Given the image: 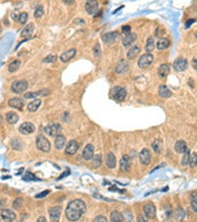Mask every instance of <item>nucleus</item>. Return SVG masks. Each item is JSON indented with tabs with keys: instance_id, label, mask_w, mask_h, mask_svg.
Wrapping results in <instances>:
<instances>
[{
	"instance_id": "1",
	"label": "nucleus",
	"mask_w": 197,
	"mask_h": 222,
	"mask_svg": "<svg viewBox=\"0 0 197 222\" xmlns=\"http://www.w3.org/2000/svg\"><path fill=\"white\" fill-rule=\"evenodd\" d=\"M86 203L82 200H74L68 203L66 208V217L69 221H77L86 211Z\"/></svg>"
},
{
	"instance_id": "2",
	"label": "nucleus",
	"mask_w": 197,
	"mask_h": 222,
	"mask_svg": "<svg viewBox=\"0 0 197 222\" xmlns=\"http://www.w3.org/2000/svg\"><path fill=\"white\" fill-rule=\"evenodd\" d=\"M36 143H37V147L40 151H43V152H48L50 150V143L48 141V139L45 136H44L43 134H39L37 136Z\"/></svg>"
},
{
	"instance_id": "3",
	"label": "nucleus",
	"mask_w": 197,
	"mask_h": 222,
	"mask_svg": "<svg viewBox=\"0 0 197 222\" xmlns=\"http://www.w3.org/2000/svg\"><path fill=\"white\" fill-rule=\"evenodd\" d=\"M44 132L46 135H49L51 137L59 135L61 132V125L59 124H51L44 127Z\"/></svg>"
},
{
	"instance_id": "4",
	"label": "nucleus",
	"mask_w": 197,
	"mask_h": 222,
	"mask_svg": "<svg viewBox=\"0 0 197 222\" xmlns=\"http://www.w3.org/2000/svg\"><path fill=\"white\" fill-rule=\"evenodd\" d=\"M28 89V82L26 80H17L11 86V90H12L16 94H21V93L25 92Z\"/></svg>"
},
{
	"instance_id": "5",
	"label": "nucleus",
	"mask_w": 197,
	"mask_h": 222,
	"mask_svg": "<svg viewBox=\"0 0 197 222\" xmlns=\"http://www.w3.org/2000/svg\"><path fill=\"white\" fill-rule=\"evenodd\" d=\"M153 61H154V56L151 54H145L139 58L138 66L140 68H147L151 65Z\"/></svg>"
},
{
	"instance_id": "6",
	"label": "nucleus",
	"mask_w": 197,
	"mask_h": 222,
	"mask_svg": "<svg viewBox=\"0 0 197 222\" xmlns=\"http://www.w3.org/2000/svg\"><path fill=\"white\" fill-rule=\"evenodd\" d=\"M126 90L123 87H120V86H115L113 87L112 89V96L117 101H123L125 97H126Z\"/></svg>"
},
{
	"instance_id": "7",
	"label": "nucleus",
	"mask_w": 197,
	"mask_h": 222,
	"mask_svg": "<svg viewBox=\"0 0 197 222\" xmlns=\"http://www.w3.org/2000/svg\"><path fill=\"white\" fill-rule=\"evenodd\" d=\"M172 67L177 72L184 71V70L188 67V61L185 59V58H181V57L177 58V59H176L175 62H173Z\"/></svg>"
},
{
	"instance_id": "8",
	"label": "nucleus",
	"mask_w": 197,
	"mask_h": 222,
	"mask_svg": "<svg viewBox=\"0 0 197 222\" xmlns=\"http://www.w3.org/2000/svg\"><path fill=\"white\" fill-rule=\"evenodd\" d=\"M85 9L90 15H95L98 10V3L96 0H89L85 5Z\"/></svg>"
},
{
	"instance_id": "9",
	"label": "nucleus",
	"mask_w": 197,
	"mask_h": 222,
	"mask_svg": "<svg viewBox=\"0 0 197 222\" xmlns=\"http://www.w3.org/2000/svg\"><path fill=\"white\" fill-rule=\"evenodd\" d=\"M119 37V34L117 32H111V33H107L105 35L102 36V40H103V43L107 45H111L112 43H114L115 40H117V38Z\"/></svg>"
},
{
	"instance_id": "10",
	"label": "nucleus",
	"mask_w": 197,
	"mask_h": 222,
	"mask_svg": "<svg viewBox=\"0 0 197 222\" xmlns=\"http://www.w3.org/2000/svg\"><path fill=\"white\" fill-rule=\"evenodd\" d=\"M34 130H36V127H34V125L32 124V122H23V124L20 125L19 127V131L22 133V134H25V135H27V134H31L34 131Z\"/></svg>"
},
{
	"instance_id": "11",
	"label": "nucleus",
	"mask_w": 197,
	"mask_h": 222,
	"mask_svg": "<svg viewBox=\"0 0 197 222\" xmlns=\"http://www.w3.org/2000/svg\"><path fill=\"white\" fill-rule=\"evenodd\" d=\"M139 160H140L141 164L143 165H149L150 161H151V153L146 148H144L139 153Z\"/></svg>"
},
{
	"instance_id": "12",
	"label": "nucleus",
	"mask_w": 197,
	"mask_h": 222,
	"mask_svg": "<svg viewBox=\"0 0 197 222\" xmlns=\"http://www.w3.org/2000/svg\"><path fill=\"white\" fill-rule=\"evenodd\" d=\"M78 149H79V143L76 141V140L72 139L67 143L65 153L68 155H74L78 151Z\"/></svg>"
},
{
	"instance_id": "13",
	"label": "nucleus",
	"mask_w": 197,
	"mask_h": 222,
	"mask_svg": "<svg viewBox=\"0 0 197 222\" xmlns=\"http://www.w3.org/2000/svg\"><path fill=\"white\" fill-rule=\"evenodd\" d=\"M143 211L145 215L147 216L148 218H155L156 217V207L154 204L152 203H147L143 206Z\"/></svg>"
},
{
	"instance_id": "14",
	"label": "nucleus",
	"mask_w": 197,
	"mask_h": 222,
	"mask_svg": "<svg viewBox=\"0 0 197 222\" xmlns=\"http://www.w3.org/2000/svg\"><path fill=\"white\" fill-rule=\"evenodd\" d=\"M0 215H1V218L4 220V222H12L16 218V214L11 209H3Z\"/></svg>"
},
{
	"instance_id": "15",
	"label": "nucleus",
	"mask_w": 197,
	"mask_h": 222,
	"mask_svg": "<svg viewBox=\"0 0 197 222\" xmlns=\"http://www.w3.org/2000/svg\"><path fill=\"white\" fill-rule=\"evenodd\" d=\"M82 156L86 161L93 159V157H94V146L92 144H87L83 150Z\"/></svg>"
},
{
	"instance_id": "16",
	"label": "nucleus",
	"mask_w": 197,
	"mask_h": 222,
	"mask_svg": "<svg viewBox=\"0 0 197 222\" xmlns=\"http://www.w3.org/2000/svg\"><path fill=\"white\" fill-rule=\"evenodd\" d=\"M61 213V206H54L49 210V216L51 222H58Z\"/></svg>"
},
{
	"instance_id": "17",
	"label": "nucleus",
	"mask_w": 197,
	"mask_h": 222,
	"mask_svg": "<svg viewBox=\"0 0 197 222\" xmlns=\"http://www.w3.org/2000/svg\"><path fill=\"white\" fill-rule=\"evenodd\" d=\"M120 170L122 172H128L130 170V157L123 155L120 159Z\"/></svg>"
},
{
	"instance_id": "18",
	"label": "nucleus",
	"mask_w": 197,
	"mask_h": 222,
	"mask_svg": "<svg viewBox=\"0 0 197 222\" xmlns=\"http://www.w3.org/2000/svg\"><path fill=\"white\" fill-rule=\"evenodd\" d=\"M170 71H171L170 64L164 63V64H162V65L159 67V69H158V75H159L160 78H166L167 75H169Z\"/></svg>"
},
{
	"instance_id": "19",
	"label": "nucleus",
	"mask_w": 197,
	"mask_h": 222,
	"mask_svg": "<svg viewBox=\"0 0 197 222\" xmlns=\"http://www.w3.org/2000/svg\"><path fill=\"white\" fill-rule=\"evenodd\" d=\"M76 54V50L75 49H70L69 50L63 52V54L60 55V60L62 62H68L69 60H71L72 58Z\"/></svg>"
},
{
	"instance_id": "20",
	"label": "nucleus",
	"mask_w": 197,
	"mask_h": 222,
	"mask_svg": "<svg viewBox=\"0 0 197 222\" xmlns=\"http://www.w3.org/2000/svg\"><path fill=\"white\" fill-rule=\"evenodd\" d=\"M137 39V36H136V34L134 33H130L128 35H126V36L123 38L122 40V44L123 45L125 46V48H129V46L135 42Z\"/></svg>"
},
{
	"instance_id": "21",
	"label": "nucleus",
	"mask_w": 197,
	"mask_h": 222,
	"mask_svg": "<svg viewBox=\"0 0 197 222\" xmlns=\"http://www.w3.org/2000/svg\"><path fill=\"white\" fill-rule=\"evenodd\" d=\"M9 104V106L10 107H12L14 109H17V110H22L23 107H24V101L22 100V99L20 98H13V99H11V100H9L8 102Z\"/></svg>"
},
{
	"instance_id": "22",
	"label": "nucleus",
	"mask_w": 197,
	"mask_h": 222,
	"mask_svg": "<svg viewBox=\"0 0 197 222\" xmlns=\"http://www.w3.org/2000/svg\"><path fill=\"white\" fill-rule=\"evenodd\" d=\"M127 71H128V64H127V62L124 59L120 60L117 63V65L115 66V72L117 74H124Z\"/></svg>"
},
{
	"instance_id": "23",
	"label": "nucleus",
	"mask_w": 197,
	"mask_h": 222,
	"mask_svg": "<svg viewBox=\"0 0 197 222\" xmlns=\"http://www.w3.org/2000/svg\"><path fill=\"white\" fill-rule=\"evenodd\" d=\"M140 51H141V49L139 45L132 46V48H130V50L127 51V58H128V59H134V58L140 54Z\"/></svg>"
},
{
	"instance_id": "24",
	"label": "nucleus",
	"mask_w": 197,
	"mask_h": 222,
	"mask_svg": "<svg viewBox=\"0 0 197 222\" xmlns=\"http://www.w3.org/2000/svg\"><path fill=\"white\" fill-rule=\"evenodd\" d=\"M65 141H66V138L64 135H62V134H59V135H57L55 137V140H54V146L57 150H60L64 147L65 145Z\"/></svg>"
},
{
	"instance_id": "25",
	"label": "nucleus",
	"mask_w": 197,
	"mask_h": 222,
	"mask_svg": "<svg viewBox=\"0 0 197 222\" xmlns=\"http://www.w3.org/2000/svg\"><path fill=\"white\" fill-rule=\"evenodd\" d=\"M34 30V26L33 23H30V24H28V26H26L24 29H23V31L21 33V37L22 38H30L32 36V34Z\"/></svg>"
},
{
	"instance_id": "26",
	"label": "nucleus",
	"mask_w": 197,
	"mask_h": 222,
	"mask_svg": "<svg viewBox=\"0 0 197 222\" xmlns=\"http://www.w3.org/2000/svg\"><path fill=\"white\" fill-rule=\"evenodd\" d=\"M175 150L177 153H185L187 151V145L183 140H178L175 144Z\"/></svg>"
},
{
	"instance_id": "27",
	"label": "nucleus",
	"mask_w": 197,
	"mask_h": 222,
	"mask_svg": "<svg viewBox=\"0 0 197 222\" xmlns=\"http://www.w3.org/2000/svg\"><path fill=\"white\" fill-rule=\"evenodd\" d=\"M159 95L161 98H164V99H167V98H170L172 93L171 92V90L167 88L166 85H161L160 88H159Z\"/></svg>"
},
{
	"instance_id": "28",
	"label": "nucleus",
	"mask_w": 197,
	"mask_h": 222,
	"mask_svg": "<svg viewBox=\"0 0 197 222\" xmlns=\"http://www.w3.org/2000/svg\"><path fill=\"white\" fill-rule=\"evenodd\" d=\"M40 104H42V101L39 100V99H34V101H32L31 103L28 104V111L31 113H34L36 112V111L39 108Z\"/></svg>"
},
{
	"instance_id": "29",
	"label": "nucleus",
	"mask_w": 197,
	"mask_h": 222,
	"mask_svg": "<svg viewBox=\"0 0 197 222\" xmlns=\"http://www.w3.org/2000/svg\"><path fill=\"white\" fill-rule=\"evenodd\" d=\"M117 165V159H115V156L113 153L109 152L107 155V166L109 169H113Z\"/></svg>"
},
{
	"instance_id": "30",
	"label": "nucleus",
	"mask_w": 197,
	"mask_h": 222,
	"mask_svg": "<svg viewBox=\"0 0 197 222\" xmlns=\"http://www.w3.org/2000/svg\"><path fill=\"white\" fill-rule=\"evenodd\" d=\"M6 120L10 125H15L16 122L19 120V116H18V115L13 113V112H9L6 115Z\"/></svg>"
},
{
	"instance_id": "31",
	"label": "nucleus",
	"mask_w": 197,
	"mask_h": 222,
	"mask_svg": "<svg viewBox=\"0 0 197 222\" xmlns=\"http://www.w3.org/2000/svg\"><path fill=\"white\" fill-rule=\"evenodd\" d=\"M155 49V42H154V37H149L147 40L146 45H145V50H146L148 54H150L151 51H153Z\"/></svg>"
},
{
	"instance_id": "32",
	"label": "nucleus",
	"mask_w": 197,
	"mask_h": 222,
	"mask_svg": "<svg viewBox=\"0 0 197 222\" xmlns=\"http://www.w3.org/2000/svg\"><path fill=\"white\" fill-rule=\"evenodd\" d=\"M48 90H43V91H39V92H28L26 93V94L24 95V97L26 99H31V98H36L37 96L39 95H43V96H45V95H48Z\"/></svg>"
},
{
	"instance_id": "33",
	"label": "nucleus",
	"mask_w": 197,
	"mask_h": 222,
	"mask_svg": "<svg viewBox=\"0 0 197 222\" xmlns=\"http://www.w3.org/2000/svg\"><path fill=\"white\" fill-rule=\"evenodd\" d=\"M170 45V40L166 38H162L158 40L157 43V48L158 50H166L167 46Z\"/></svg>"
},
{
	"instance_id": "34",
	"label": "nucleus",
	"mask_w": 197,
	"mask_h": 222,
	"mask_svg": "<svg viewBox=\"0 0 197 222\" xmlns=\"http://www.w3.org/2000/svg\"><path fill=\"white\" fill-rule=\"evenodd\" d=\"M20 65H21V61H20L19 59H16V60L12 61V62H11V63L9 64V66H8L9 72H11V73L16 72L17 70L19 69Z\"/></svg>"
},
{
	"instance_id": "35",
	"label": "nucleus",
	"mask_w": 197,
	"mask_h": 222,
	"mask_svg": "<svg viewBox=\"0 0 197 222\" xmlns=\"http://www.w3.org/2000/svg\"><path fill=\"white\" fill-rule=\"evenodd\" d=\"M111 222H123V217L120 212L118 211H112L111 214Z\"/></svg>"
},
{
	"instance_id": "36",
	"label": "nucleus",
	"mask_w": 197,
	"mask_h": 222,
	"mask_svg": "<svg viewBox=\"0 0 197 222\" xmlns=\"http://www.w3.org/2000/svg\"><path fill=\"white\" fill-rule=\"evenodd\" d=\"M162 144H163V141L160 139L155 140V141L152 143V148L154 149V151L156 153H160L162 150Z\"/></svg>"
},
{
	"instance_id": "37",
	"label": "nucleus",
	"mask_w": 197,
	"mask_h": 222,
	"mask_svg": "<svg viewBox=\"0 0 197 222\" xmlns=\"http://www.w3.org/2000/svg\"><path fill=\"white\" fill-rule=\"evenodd\" d=\"M102 165V155L97 154L95 157H93V166L94 168H98Z\"/></svg>"
},
{
	"instance_id": "38",
	"label": "nucleus",
	"mask_w": 197,
	"mask_h": 222,
	"mask_svg": "<svg viewBox=\"0 0 197 222\" xmlns=\"http://www.w3.org/2000/svg\"><path fill=\"white\" fill-rule=\"evenodd\" d=\"M188 164L190 165V167H195L197 165V153L193 152L189 156V162Z\"/></svg>"
},
{
	"instance_id": "39",
	"label": "nucleus",
	"mask_w": 197,
	"mask_h": 222,
	"mask_svg": "<svg viewBox=\"0 0 197 222\" xmlns=\"http://www.w3.org/2000/svg\"><path fill=\"white\" fill-rule=\"evenodd\" d=\"M11 145H12V148L15 149V150L22 149V142L17 138H14L12 141H11Z\"/></svg>"
},
{
	"instance_id": "40",
	"label": "nucleus",
	"mask_w": 197,
	"mask_h": 222,
	"mask_svg": "<svg viewBox=\"0 0 197 222\" xmlns=\"http://www.w3.org/2000/svg\"><path fill=\"white\" fill-rule=\"evenodd\" d=\"M43 15H44V7H43V6H39V7L36 9V11H34V18L39 19Z\"/></svg>"
},
{
	"instance_id": "41",
	"label": "nucleus",
	"mask_w": 197,
	"mask_h": 222,
	"mask_svg": "<svg viewBox=\"0 0 197 222\" xmlns=\"http://www.w3.org/2000/svg\"><path fill=\"white\" fill-rule=\"evenodd\" d=\"M28 18H29V15H28V13H26V12H23V13H21V14L19 15L18 21L21 23V24L24 25V24H26V22H27Z\"/></svg>"
},
{
	"instance_id": "42",
	"label": "nucleus",
	"mask_w": 197,
	"mask_h": 222,
	"mask_svg": "<svg viewBox=\"0 0 197 222\" xmlns=\"http://www.w3.org/2000/svg\"><path fill=\"white\" fill-rule=\"evenodd\" d=\"M184 211H183V209L182 208H177L176 209V218L177 220H182L183 217H184Z\"/></svg>"
},
{
	"instance_id": "43",
	"label": "nucleus",
	"mask_w": 197,
	"mask_h": 222,
	"mask_svg": "<svg viewBox=\"0 0 197 222\" xmlns=\"http://www.w3.org/2000/svg\"><path fill=\"white\" fill-rule=\"evenodd\" d=\"M22 204H23V200H22L21 197H18V198H16V200L14 201L13 207L16 208V209H19L22 206Z\"/></svg>"
},
{
	"instance_id": "44",
	"label": "nucleus",
	"mask_w": 197,
	"mask_h": 222,
	"mask_svg": "<svg viewBox=\"0 0 197 222\" xmlns=\"http://www.w3.org/2000/svg\"><path fill=\"white\" fill-rule=\"evenodd\" d=\"M57 59V56L56 55H48L44 59V63H50V62H55Z\"/></svg>"
},
{
	"instance_id": "45",
	"label": "nucleus",
	"mask_w": 197,
	"mask_h": 222,
	"mask_svg": "<svg viewBox=\"0 0 197 222\" xmlns=\"http://www.w3.org/2000/svg\"><path fill=\"white\" fill-rule=\"evenodd\" d=\"M23 179H24L25 181H28V182H29V181H37V180H39V179H37V178L34 177V175H33L32 173H30V172L26 173V175H25L24 178H23Z\"/></svg>"
},
{
	"instance_id": "46",
	"label": "nucleus",
	"mask_w": 197,
	"mask_h": 222,
	"mask_svg": "<svg viewBox=\"0 0 197 222\" xmlns=\"http://www.w3.org/2000/svg\"><path fill=\"white\" fill-rule=\"evenodd\" d=\"M189 151L187 150L186 152L184 153V156H183V158H182V161H181V164L183 165V166H185V165H187L188 164V162H189Z\"/></svg>"
},
{
	"instance_id": "47",
	"label": "nucleus",
	"mask_w": 197,
	"mask_h": 222,
	"mask_svg": "<svg viewBox=\"0 0 197 222\" xmlns=\"http://www.w3.org/2000/svg\"><path fill=\"white\" fill-rule=\"evenodd\" d=\"M94 54H95L96 57L100 56V54H101V48H100V45L98 44H97L94 46Z\"/></svg>"
},
{
	"instance_id": "48",
	"label": "nucleus",
	"mask_w": 197,
	"mask_h": 222,
	"mask_svg": "<svg viewBox=\"0 0 197 222\" xmlns=\"http://www.w3.org/2000/svg\"><path fill=\"white\" fill-rule=\"evenodd\" d=\"M93 222H108L107 218L105 217V216H103V215H98L97 216V217L94 219V221Z\"/></svg>"
},
{
	"instance_id": "49",
	"label": "nucleus",
	"mask_w": 197,
	"mask_h": 222,
	"mask_svg": "<svg viewBox=\"0 0 197 222\" xmlns=\"http://www.w3.org/2000/svg\"><path fill=\"white\" fill-rule=\"evenodd\" d=\"M49 194V191H43V192H39V194H38L37 196H36V198H43V197H44L45 196H48Z\"/></svg>"
},
{
	"instance_id": "50",
	"label": "nucleus",
	"mask_w": 197,
	"mask_h": 222,
	"mask_svg": "<svg viewBox=\"0 0 197 222\" xmlns=\"http://www.w3.org/2000/svg\"><path fill=\"white\" fill-rule=\"evenodd\" d=\"M121 30H122V32L126 35H128L130 34V31H131V28L130 26H123L122 28H121Z\"/></svg>"
},
{
	"instance_id": "51",
	"label": "nucleus",
	"mask_w": 197,
	"mask_h": 222,
	"mask_svg": "<svg viewBox=\"0 0 197 222\" xmlns=\"http://www.w3.org/2000/svg\"><path fill=\"white\" fill-rule=\"evenodd\" d=\"M194 22H195L194 19H189L188 21H186V23H185V29H188L191 26V24H193Z\"/></svg>"
},
{
	"instance_id": "52",
	"label": "nucleus",
	"mask_w": 197,
	"mask_h": 222,
	"mask_svg": "<svg viewBox=\"0 0 197 222\" xmlns=\"http://www.w3.org/2000/svg\"><path fill=\"white\" fill-rule=\"evenodd\" d=\"M191 207L194 210L195 212H197V201H191Z\"/></svg>"
},
{
	"instance_id": "53",
	"label": "nucleus",
	"mask_w": 197,
	"mask_h": 222,
	"mask_svg": "<svg viewBox=\"0 0 197 222\" xmlns=\"http://www.w3.org/2000/svg\"><path fill=\"white\" fill-rule=\"evenodd\" d=\"M190 197H191V201H197V191H194L192 194L190 195Z\"/></svg>"
},
{
	"instance_id": "54",
	"label": "nucleus",
	"mask_w": 197,
	"mask_h": 222,
	"mask_svg": "<svg viewBox=\"0 0 197 222\" xmlns=\"http://www.w3.org/2000/svg\"><path fill=\"white\" fill-rule=\"evenodd\" d=\"M37 222H48V221H46L45 217H44V216H40V217L38 218Z\"/></svg>"
},
{
	"instance_id": "55",
	"label": "nucleus",
	"mask_w": 197,
	"mask_h": 222,
	"mask_svg": "<svg viewBox=\"0 0 197 222\" xmlns=\"http://www.w3.org/2000/svg\"><path fill=\"white\" fill-rule=\"evenodd\" d=\"M192 66H193L194 69L197 70V59H196V58H195V59L192 60Z\"/></svg>"
},
{
	"instance_id": "56",
	"label": "nucleus",
	"mask_w": 197,
	"mask_h": 222,
	"mask_svg": "<svg viewBox=\"0 0 197 222\" xmlns=\"http://www.w3.org/2000/svg\"><path fill=\"white\" fill-rule=\"evenodd\" d=\"M137 222H146V220H145L142 216H139L138 219H137Z\"/></svg>"
},
{
	"instance_id": "57",
	"label": "nucleus",
	"mask_w": 197,
	"mask_h": 222,
	"mask_svg": "<svg viewBox=\"0 0 197 222\" xmlns=\"http://www.w3.org/2000/svg\"><path fill=\"white\" fill-rule=\"evenodd\" d=\"M65 176H68V172L63 173V174H62V176H61V177H59V179H61V178H63V177H65ZM59 179H58V180H59Z\"/></svg>"
},
{
	"instance_id": "58",
	"label": "nucleus",
	"mask_w": 197,
	"mask_h": 222,
	"mask_svg": "<svg viewBox=\"0 0 197 222\" xmlns=\"http://www.w3.org/2000/svg\"><path fill=\"white\" fill-rule=\"evenodd\" d=\"M195 38L197 39V31H196V33H195Z\"/></svg>"
}]
</instances>
